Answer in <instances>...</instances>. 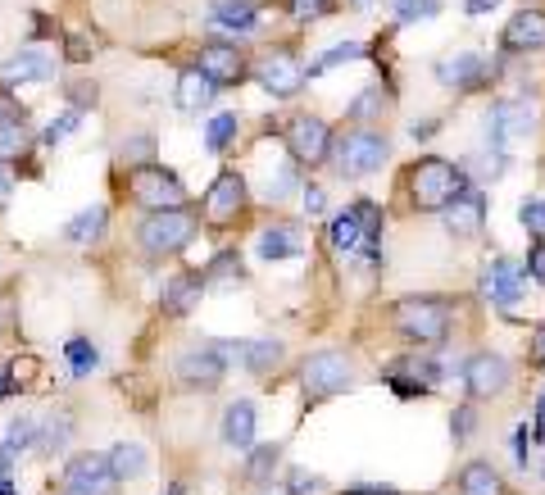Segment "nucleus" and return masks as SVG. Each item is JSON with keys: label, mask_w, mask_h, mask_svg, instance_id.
Wrapping results in <instances>:
<instances>
[{"label": "nucleus", "mask_w": 545, "mask_h": 495, "mask_svg": "<svg viewBox=\"0 0 545 495\" xmlns=\"http://www.w3.org/2000/svg\"><path fill=\"white\" fill-rule=\"evenodd\" d=\"M327 159H332V173H337L341 182H355V178H368V173H377L382 164H387L391 141L377 137V132H368V128H355V132H346V137L332 141Z\"/></svg>", "instance_id": "nucleus-1"}, {"label": "nucleus", "mask_w": 545, "mask_h": 495, "mask_svg": "<svg viewBox=\"0 0 545 495\" xmlns=\"http://www.w3.org/2000/svg\"><path fill=\"white\" fill-rule=\"evenodd\" d=\"M391 323L414 346H441L450 337V305L436 296H405L391 314Z\"/></svg>", "instance_id": "nucleus-2"}, {"label": "nucleus", "mask_w": 545, "mask_h": 495, "mask_svg": "<svg viewBox=\"0 0 545 495\" xmlns=\"http://www.w3.org/2000/svg\"><path fill=\"white\" fill-rule=\"evenodd\" d=\"M459 187H464V173L441 155H427L409 169V200H414L418 209H427V214H441Z\"/></svg>", "instance_id": "nucleus-3"}, {"label": "nucleus", "mask_w": 545, "mask_h": 495, "mask_svg": "<svg viewBox=\"0 0 545 495\" xmlns=\"http://www.w3.org/2000/svg\"><path fill=\"white\" fill-rule=\"evenodd\" d=\"M196 237V214H187V209H150L146 218H141L137 228V241L141 250H146L150 259H169L178 255L187 241Z\"/></svg>", "instance_id": "nucleus-4"}, {"label": "nucleus", "mask_w": 545, "mask_h": 495, "mask_svg": "<svg viewBox=\"0 0 545 495\" xmlns=\"http://www.w3.org/2000/svg\"><path fill=\"white\" fill-rule=\"evenodd\" d=\"M355 382V368L341 350H318L300 364V387H305V400H327V396H341L350 391Z\"/></svg>", "instance_id": "nucleus-5"}, {"label": "nucleus", "mask_w": 545, "mask_h": 495, "mask_svg": "<svg viewBox=\"0 0 545 495\" xmlns=\"http://www.w3.org/2000/svg\"><path fill=\"white\" fill-rule=\"evenodd\" d=\"M128 191H132V200L146 205V209H178V205H187V187H182V178H178V173H169L164 164H132Z\"/></svg>", "instance_id": "nucleus-6"}, {"label": "nucleus", "mask_w": 545, "mask_h": 495, "mask_svg": "<svg viewBox=\"0 0 545 495\" xmlns=\"http://www.w3.org/2000/svg\"><path fill=\"white\" fill-rule=\"evenodd\" d=\"M114 486L119 477L109 468V455H96V450L73 455L64 468V495H114Z\"/></svg>", "instance_id": "nucleus-7"}, {"label": "nucleus", "mask_w": 545, "mask_h": 495, "mask_svg": "<svg viewBox=\"0 0 545 495\" xmlns=\"http://www.w3.org/2000/svg\"><path fill=\"white\" fill-rule=\"evenodd\" d=\"M509 382H514V368H509L505 355H491V350H482V355H473L464 364V387L473 400H496L509 391Z\"/></svg>", "instance_id": "nucleus-8"}, {"label": "nucleus", "mask_w": 545, "mask_h": 495, "mask_svg": "<svg viewBox=\"0 0 545 495\" xmlns=\"http://www.w3.org/2000/svg\"><path fill=\"white\" fill-rule=\"evenodd\" d=\"M255 82L268 91V96L291 100L309 78H305V64H300L291 50H268L264 60L255 64Z\"/></svg>", "instance_id": "nucleus-9"}, {"label": "nucleus", "mask_w": 545, "mask_h": 495, "mask_svg": "<svg viewBox=\"0 0 545 495\" xmlns=\"http://www.w3.org/2000/svg\"><path fill=\"white\" fill-rule=\"evenodd\" d=\"M214 350L223 355V364H241L246 373L264 377L287 359V346L273 337H259V341H214Z\"/></svg>", "instance_id": "nucleus-10"}, {"label": "nucleus", "mask_w": 545, "mask_h": 495, "mask_svg": "<svg viewBox=\"0 0 545 495\" xmlns=\"http://www.w3.org/2000/svg\"><path fill=\"white\" fill-rule=\"evenodd\" d=\"M287 150L300 164H323L327 150H332V128L314 114H300V119L287 123Z\"/></svg>", "instance_id": "nucleus-11"}, {"label": "nucleus", "mask_w": 545, "mask_h": 495, "mask_svg": "<svg viewBox=\"0 0 545 495\" xmlns=\"http://www.w3.org/2000/svg\"><path fill=\"white\" fill-rule=\"evenodd\" d=\"M441 218H446L450 237H477L482 223H486V196L473 187V182H464V187L450 196V205L441 209Z\"/></svg>", "instance_id": "nucleus-12"}, {"label": "nucleus", "mask_w": 545, "mask_h": 495, "mask_svg": "<svg viewBox=\"0 0 545 495\" xmlns=\"http://www.w3.org/2000/svg\"><path fill=\"white\" fill-rule=\"evenodd\" d=\"M241 205H246V178L241 173H218L214 187L205 191V223L223 228L241 214Z\"/></svg>", "instance_id": "nucleus-13"}, {"label": "nucleus", "mask_w": 545, "mask_h": 495, "mask_svg": "<svg viewBox=\"0 0 545 495\" xmlns=\"http://www.w3.org/2000/svg\"><path fill=\"white\" fill-rule=\"evenodd\" d=\"M527 128H532V109L523 100H496L486 109V141L491 146H509L514 137H527Z\"/></svg>", "instance_id": "nucleus-14"}, {"label": "nucleus", "mask_w": 545, "mask_h": 495, "mask_svg": "<svg viewBox=\"0 0 545 495\" xmlns=\"http://www.w3.org/2000/svg\"><path fill=\"white\" fill-rule=\"evenodd\" d=\"M223 373H228V364H223V355H218L214 346H196V350H187V355L178 359V382L182 387L214 391L218 382H223Z\"/></svg>", "instance_id": "nucleus-15"}, {"label": "nucleus", "mask_w": 545, "mask_h": 495, "mask_svg": "<svg viewBox=\"0 0 545 495\" xmlns=\"http://www.w3.org/2000/svg\"><path fill=\"white\" fill-rule=\"evenodd\" d=\"M482 291L496 309L514 314L518 296H523V273H518L514 259H491V264H486V278H482Z\"/></svg>", "instance_id": "nucleus-16"}, {"label": "nucleus", "mask_w": 545, "mask_h": 495, "mask_svg": "<svg viewBox=\"0 0 545 495\" xmlns=\"http://www.w3.org/2000/svg\"><path fill=\"white\" fill-rule=\"evenodd\" d=\"M200 73H205L214 87H232V82H241V73H246V64H241V46H232V41H209V46H200Z\"/></svg>", "instance_id": "nucleus-17"}, {"label": "nucleus", "mask_w": 545, "mask_h": 495, "mask_svg": "<svg viewBox=\"0 0 545 495\" xmlns=\"http://www.w3.org/2000/svg\"><path fill=\"white\" fill-rule=\"evenodd\" d=\"M50 73H55V60L37 46L19 50L14 60L0 64V82H5V87H19V82H50Z\"/></svg>", "instance_id": "nucleus-18"}, {"label": "nucleus", "mask_w": 545, "mask_h": 495, "mask_svg": "<svg viewBox=\"0 0 545 495\" xmlns=\"http://www.w3.org/2000/svg\"><path fill=\"white\" fill-rule=\"evenodd\" d=\"M436 78L446 82V87H459V91H477L486 82V60L477 50H459L450 60L436 64Z\"/></svg>", "instance_id": "nucleus-19"}, {"label": "nucleus", "mask_w": 545, "mask_h": 495, "mask_svg": "<svg viewBox=\"0 0 545 495\" xmlns=\"http://www.w3.org/2000/svg\"><path fill=\"white\" fill-rule=\"evenodd\" d=\"M223 446L232 455H250V446H255V405L250 400H232L223 409Z\"/></svg>", "instance_id": "nucleus-20"}, {"label": "nucleus", "mask_w": 545, "mask_h": 495, "mask_svg": "<svg viewBox=\"0 0 545 495\" xmlns=\"http://www.w3.org/2000/svg\"><path fill=\"white\" fill-rule=\"evenodd\" d=\"M259 259L264 264H282V259H296L300 250H305V232L296 228V223H273V228L259 232Z\"/></svg>", "instance_id": "nucleus-21"}, {"label": "nucleus", "mask_w": 545, "mask_h": 495, "mask_svg": "<svg viewBox=\"0 0 545 495\" xmlns=\"http://www.w3.org/2000/svg\"><path fill=\"white\" fill-rule=\"evenodd\" d=\"M505 50H545V14L541 10H518L505 23Z\"/></svg>", "instance_id": "nucleus-22"}, {"label": "nucleus", "mask_w": 545, "mask_h": 495, "mask_svg": "<svg viewBox=\"0 0 545 495\" xmlns=\"http://www.w3.org/2000/svg\"><path fill=\"white\" fill-rule=\"evenodd\" d=\"M214 82L205 78L200 69H187V73H178V82H173V100H178V109H187V114H200V109L214 100Z\"/></svg>", "instance_id": "nucleus-23"}, {"label": "nucleus", "mask_w": 545, "mask_h": 495, "mask_svg": "<svg viewBox=\"0 0 545 495\" xmlns=\"http://www.w3.org/2000/svg\"><path fill=\"white\" fill-rule=\"evenodd\" d=\"M459 495H505V477L486 464V459H468L459 468Z\"/></svg>", "instance_id": "nucleus-24"}, {"label": "nucleus", "mask_w": 545, "mask_h": 495, "mask_svg": "<svg viewBox=\"0 0 545 495\" xmlns=\"http://www.w3.org/2000/svg\"><path fill=\"white\" fill-rule=\"evenodd\" d=\"M69 436H73V418L69 414H50L46 423H37V441H32V450L37 455H60L64 446H69Z\"/></svg>", "instance_id": "nucleus-25"}, {"label": "nucleus", "mask_w": 545, "mask_h": 495, "mask_svg": "<svg viewBox=\"0 0 545 495\" xmlns=\"http://www.w3.org/2000/svg\"><path fill=\"white\" fill-rule=\"evenodd\" d=\"M109 223V209L105 205H91L82 209V214H73L69 223H64V241H73V246H87V241H96L100 232H105Z\"/></svg>", "instance_id": "nucleus-26"}, {"label": "nucleus", "mask_w": 545, "mask_h": 495, "mask_svg": "<svg viewBox=\"0 0 545 495\" xmlns=\"http://www.w3.org/2000/svg\"><path fill=\"white\" fill-rule=\"evenodd\" d=\"M214 23L228 32H250L259 23L255 0H214Z\"/></svg>", "instance_id": "nucleus-27"}, {"label": "nucleus", "mask_w": 545, "mask_h": 495, "mask_svg": "<svg viewBox=\"0 0 545 495\" xmlns=\"http://www.w3.org/2000/svg\"><path fill=\"white\" fill-rule=\"evenodd\" d=\"M109 468H114L119 482L141 477V473H146V446H137V441H119V446L109 450Z\"/></svg>", "instance_id": "nucleus-28"}, {"label": "nucleus", "mask_w": 545, "mask_h": 495, "mask_svg": "<svg viewBox=\"0 0 545 495\" xmlns=\"http://www.w3.org/2000/svg\"><path fill=\"white\" fill-rule=\"evenodd\" d=\"M200 291H205V278H196V273L173 278L169 287H164V309H169V314H187V309L200 300Z\"/></svg>", "instance_id": "nucleus-29"}, {"label": "nucleus", "mask_w": 545, "mask_h": 495, "mask_svg": "<svg viewBox=\"0 0 545 495\" xmlns=\"http://www.w3.org/2000/svg\"><path fill=\"white\" fill-rule=\"evenodd\" d=\"M32 441H37V418L19 414V418H10V427H5V436H0V450H10V455L19 459L32 450Z\"/></svg>", "instance_id": "nucleus-30"}, {"label": "nucleus", "mask_w": 545, "mask_h": 495, "mask_svg": "<svg viewBox=\"0 0 545 495\" xmlns=\"http://www.w3.org/2000/svg\"><path fill=\"white\" fill-rule=\"evenodd\" d=\"M237 132H241V119L232 114V109H223V114H214L209 119V128H205V146L214 150V155H223V150L237 141Z\"/></svg>", "instance_id": "nucleus-31"}, {"label": "nucleus", "mask_w": 545, "mask_h": 495, "mask_svg": "<svg viewBox=\"0 0 545 495\" xmlns=\"http://www.w3.org/2000/svg\"><path fill=\"white\" fill-rule=\"evenodd\" d=\"M23 150H28V119H23V114L0 119V159L10 164V159L23 155Z\"/></svg>", "instance_id": "nucleus-32"}, {"label": "nucleus", "mask_w": 545, "mask_h": 495, "mask_svg": "<svg viewBox=\"0 0 545 495\" xmlns=\"http://www.w3.org/2000/svg\"><path fill=\"white\" fill-rule=\"evenodd\" d=\"M282 464V446L273 441V446H250V464H246V477L255 486H264L268 482V473Z\"/></svg>", "instance_id": "nucleus-33"}, {"label": "nucleus", "mask_w": 545, "mask_h": 495, "mask_svg": "<svg viewBox=\"0 0 545 495\" xmlns=\"http://www.w3.org/2000/svg\"><path fill=\"white\" fill-rule=\"evenodd\" d=\"M364 55V46H355V41H346V46H332V50H323L314 64L305 69V78H323L327 69H337V64H350V60H359Z\"/></svg>", "instance_id": "nucleus-34"}, {"label": "nucleus", "mask_w": 545, "mask_h": 495, "mask_svg": "<svg viewBox=\"0 0 545 495\" xmlns=\"http://www.w3.org/2000/svg\"><path fill=\"white\" fill-rule=\"evenodd\" d=\"M64 355H69V368H73V377H87L91 368L100 364V355H96V346H91L87 337H73L69 346H64Z\"/></svg>", "instance_id": "nucleus-35"}, {"label": "nucleus", "mask_w": 545, "mask_h": 495, "mask_svg": "<svg viewBox=\"0 0 545 495\" xmlns=\"http://www.w3.org/2000/svg\"><path fill=\"white\" fill-rule=\"evenodd\" d=\"M441 14V0H396V23H427Z\"/></svg>", "instance_id": "nucleus-36"}, {"label": "nucleus", "mask_w": 545, "mask_h": 495, "mask_svg": "<svg viewBox=\"0 0 545 495\" xmlns=\"http://www.w3.org/2000/svg\"><path fill=\"white\" fill-rule=\"evenodd\" d=\"M518 223H523L532 237H545V200H523V205H518Z\"/></svg>", "instance_id": "nucleus-37"}, {"label": "nucleus", "mask_w": 545, "mask_h": 495, "mask_svg": "<svg viewBox=\"0 0 545 495\" xmlns=\"http://www.w3.org/2000/svg\"><path fill=\"white\" fill-rule=\"evenodd\" d=\"M205 278H214V282L241 278V255H237V250H223V255H214V264H209Z\"/></svg>", "instance_id": "nucleus-38"}, {"label": "nucleus", "mask_w": 545, "mask_h": 495, "mask_svg": "<svg viewBox=\"0 0 545 495\" xmlns=\"http://www.w3.org/2000/svg\"><path fill=\"white\" fill-rule=\"evenodd\" d=\"M382 105H387V100H382V87H368L364 96H359L355 105H350V119H355V123H368V119H373V114H377V109H382Z\"/></svg>", "instance_id": "nucleus-39"}, {"label": "nucleus", "mask_w": 545, "mask_h": 495, "mask_svg": "<svg viewBox=\"0 0 545 495\" xmlns=\"http://www.w3.org/2000/svg\"><path fill=\"white\" fill-rule=\"evenodd\" d=\"M78 109H64V114H60V123H50V128H46V146H55V141H64V137H69V132H78Z\"/></svg>", "instance_id": "nucleus-40"}, {"label": "nucleus", "mask_w": 545, "mask_h": 495, "mask_svg": "<svg viewBox=\"0 0 545 495\" xmlns=\"http://www.w3.org/2000/svg\"><path fill=\"white\" fill-rule=\"evenodd\" d=\"M287 482H291V486H287L291 495H318V477L309 473V468H291Z\"/></svg>", "instance_id": "nucleus-41"}, {"label": "nucleus", "mask_w": 545, "mask_h": 495, "mask_svg": "<svg viewBox=\"0 0 545 495\" xmlns=\"http://www.w3.org/2000/svg\"><path fill=\"white\" fill-rule=\"evenodd\" d=\"M150 150H155V137H132V141H123V159H132V164H150Z\"/></svg>", "instance_id": "nucleus-42"}, {"label": "nucleus", "mask_w": 545, "mask_h": 495, "mask_svg": "<svg viewBox=\"0 0 545 495\" xmlns=\"http://www.w3.org/2000/svg\"><path fill=\"white\" fill-rule=\"evenodd\" d=\"M287 191H296V169H278V173H268V196L282 200Z\"/></svg>", "instance_id": "nucleus-43"}, {"label": "nucleus", "mask_w": 545, "mask_h": 495, "mask_svg": "<svg viewBox=\"0 0 545 495\" xmlns=\"http://www.w3.org/2000/svg\"><path fill=\"white\" fill-rule=\"evenodd\" d=\"M527 273H532V278L545 287V241H536V246L527 250Z\"/></svg>", "instance_id": "nucleus-44"}, {"label": "nucleus", "mask_w": 545, "mask_h": 495, "mask_svg": "<svg viewBox=\"0 0 545 495\" xmlns=\"http://www.w3.org/2000/svg\"><path fill=\"white\" fill-rule=\"evenodd\" d=\"M291 14L296 19H318V14H327V0H291Z\"/></svg>", "instance_id": "nucleus-45"}, {"label": "nucleus", "mask_w": 545, "mask_h": 495, "mask_svg": "<svg viewBox=\"0 0 545 495\" xmlns=\"http://www.w3.org/2000/svg\"><path fill=\"white\" fill-rule=\"evenodd\" d=\"M327 209V196L318 187H305V214H323Z\"/></svg>", "instance_id": "nucleus-46"}, {"label": "nucleus", "mask_w": 545, "mask_h": 495, "mask_svg": "<svg viewBox=\"0 0 545 495\" xmlns=\"http://www.w3.org/2000/svg\"><path fill=\"white\" fill-rule=\"evenodd\" d=\"M532 364H536V368L545 364V323L536 327V337H532Z\"/></svg>", "instance_id": "nucleus-47"}, {"label": "nucleus", "mask_w": 545, "mask_h": 495, "mask_svg": "<svg viewBox=\"0 0 545 495\" xmlns=\"http://www.w3.org/2000/svg\"><path fill=\"white\" fill-rule=\"evenodd\" d=\"M514 459L527 468V427H518V432H514Z\"/></svg>", "instance_id": "nucleus-48"}, {"label": "nucleus", "mask_w": 545, "mask_h": 495, "mask_svg": "<svg viewBox=\"0 0 545 495\" xmlns=\"http://www.w3.org/2000/svg\"><path fill=\"white\" fill-rule=\"evenodd\" d=\"M496 5H500V0H464V10L473 14V19H477V14H491Z\"/></svg>", "instance_id": "nucleus-49"}, {"label": "nucleus", "mask_w": 545, "mask_h": 495, "mask_svg": "<svg viewBox=\"0 0 545 495\" xmlns=\"http://www.w3.org/2000/svg\"><path fill=\"white\" fill-rule=\"evenodd\" d=\"M14 191V178H10V169H5V159H0V200Z\"/></svg>", "instance_id": "nucleus-50"}, {"label": "nucleus", "mask_w": 545, "mask_h": 495, "mask_svg": "<svg viewBox=\"0 0 545 495\" xmlns=\"http://www.w3.org/2000/svg\"><path fill=\"white\" fill-rule=\"evenodd\" d=\"M32 368H37V364H32V359H23V364H14V377H19V382H28Z\"/></svg>", "instance_id": "nucleus-51"}, {"label": "nucleus", "mask_w": 545, "mask_h": 495, "mask_svg": "<svg viewBox=\"0 0 545 495\" xmlns=\"http://www.w3.org/2000/svg\"><path fill=\"white\" fill-rule=\"evenodd\" d=\"M255 495H291V491H287V486H268L264 482V486H255Z\"/></svg>", "instance_id": "nucleus-52"}, {"label": "nucleus", "mask_w": 545, "mask_h": 495, "mask_svg": "<svg viewBox=\"0 0 545 495\" xmlns=\"http://www.w3.org/2000/svg\"><path fill=\"white\" fill-rule=\"evenodd\" d=\"M346 495H396V491H382V486H359V491H346Z\"/></svg>", "instance_id": "nucleus-53"}, {"label": "nucleus", "mask_w": 545, "mask_h": 495, "mask_svg": "<svg viewBox=\"0 0 545 495\" xmlns=\"http://www.w3.org/2000/svg\"><path fill=\"white\" fill-rule=\"evenodd\" d=\"M0 495H14V477L10 473H0Z\"/></svg>", "instance_id": "nucleus-54"}, {"label": "nucleus", "mask_w": 545, "mask_h": 495, "mask_svg": "<svg viewBox=\"0 0 545 495\" xmlns=\"http://www.w3.org/2000/svg\"><path fill=\"white\" fill-rule=\"evenodd\" d=\"M536 423H545V396L536 400Z\"/></svg>", "instance_id": "nucleus-55"}, {"label": "nucleus", "mask_w": 545, "mask_h": 495, "mask_svg": "<svg viewBox=\"0 0 545 495\" xmlns=\"http://www.w3.org/2000/svg\"><path fill=\"white\" fill-rule=\"evenodd\" d=\"M169 495H187V486H182V482H173V486H169Z\"/></svg>", "instance_id": "nucleus-56"}, {"label": "nucleus", "mask_w": 545, "mask_h": 495, "mask_svg": "<svg viewBox=\"0 0 545 495\" xmlns=\"http://www.w3.org/2000/svg\"><path fill=\"white\" fill-rule=\"evenodd\" d=\"M5 391H10V377H5V373H0V396H5Z\"/></svg>", "instance_id": "nucleus-57"}]
</instances>
